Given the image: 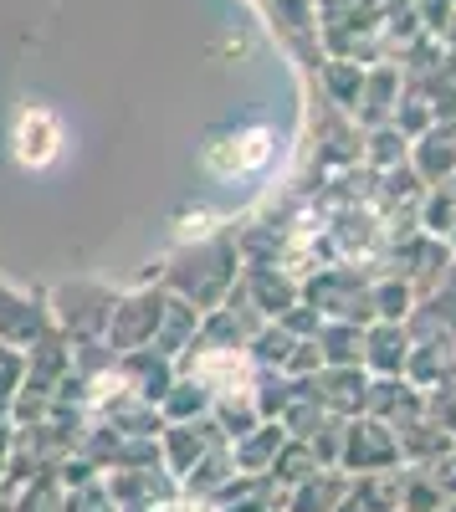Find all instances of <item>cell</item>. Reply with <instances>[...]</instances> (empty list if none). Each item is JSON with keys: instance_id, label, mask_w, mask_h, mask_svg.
Here are the masks:
<instances>
[{"instance_id": "obj_1", "label": "cell", "mask_w": 456, "mask_h": 512, "mask_svg": "<svg viewBox=\"0 0 456 512\" xmlns=\"http://www.w3.org/2000/svg\"><path fill=\"white\" fill-rule=\"evenodd\" d=\"M267 159H272V134H267V128H241V134H226L221 144H211V154H205L211 175H221V180L257 175Z\"/></svg>"}, {"instance_id": "obj_2", "label": "cell", "mask_w": 456, "mask_h": 512, "mask_svg": "<svg viewBox=\"0 0 456 512\" xmlns=\"http://www.w3.org/2000/svg\"><path fill=\"white\" fill-rule=\"evenodd\" d=\"M11 144H16V159H21L26 169H47V164H57V154H62V123H57L47 108H26V113L16 118Z\"/></svg>"}]
</instances>
